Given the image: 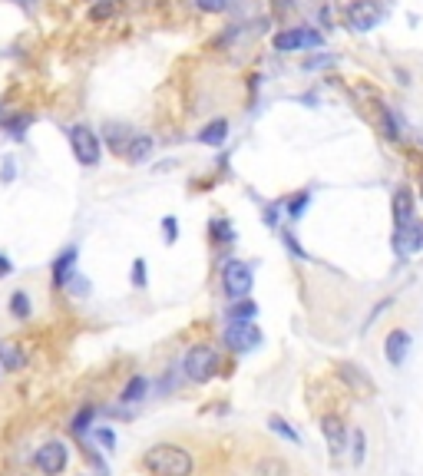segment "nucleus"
<instances>
[{
    "instance_id": "obj_1",
    "label": "nucleus",
    "mask_w": 423,
    "mask_h": 476,
    "mask_svg": "<svg viewBox=\"0 0 423 476\" xmlns=\"http://www.w3.org/2000/svg\"><path fill=\"white\" fill-rule=\"evenodd\" d=\"M143 467L153 476H192V453L179 443H155L145 450Z\"/></svg>"
},
{
    "instance_id": "obj_2",
    "label": "nucleus",
    "mask_w": 423,
    "mask_h": 476,
    "mask_svg": "<svg viewBox=\"0 0 423 476\" xmlns=\"http://www.w3.org/2000/svg\"><path fill=\"white\" fill-rule=\"evenodd\" d=\"M67 139H70V149H73V156H77L79 166H87V169L99 166V156H103L99 133H93L89 126L77 123V126H70V129H67Z\"/></svg>"
},
{
    "instance_id": "obj_3",
    "label": "nucleus",
    "mask_w": 423,
    "mask_h": 476,
    "mask_svg": "<svg viewBox=\"0 0 423 476\" xmlns=\"http://www.w3.org/2000/svg\"><path fill=\"white\" fill-rule=\"evenodd\" d=\"M251 285H255V265L251 261H238V258L225 261V268H221V288H225V295L231 301L235 298H248Z\"/></svg>"
},
{
    "instance_id": "obj_4",
    "label": "nucleus",
    "mask_w": 423,
    "mask_h": 476,
    "mask_svg": "<svg viewBox=\"0 0 423 476\" xmlns=\"http://www.w3.org/2000/svg\"><path fill=\"white\" fill-rule=\"evenodd\" d=\"M324 43V33L314 27H288L271 37V47L278 53H298V50H314Z\"/></svg>"
},
{
    "instance_id": "obj_5",
    "label": "nucleus",
    "mask_w": 423,
    "mask_h": 476,
    "mask_svg": "<svg viewBox=\"0 0 423 476\" xmlns=\"http://www.w3.org/2000/svg\"><path fill=\"white\" fill-rule=\"evenodd\" d=\"M185 377L195 384H202L209 381L211 374H215V367H219V354L211 351L209 344H195V347H189V354H185Z\"/></svg>"
},
{
    "instance_id": "obj_6",
    "label": "nucleus",
    "mask_w": 423,
    "mask_h": 476,
    "mask_svg": "<svg viewBox=\"0 0 423 476\" xmlns=\"http://www.w3.org/2000/svg\"><path fill=\"white\" fill-rule=\"evenodd\" d=\"M261 341H265V334L255 321H229V328H225V344L238 354L255 351Z\"/></svg>"
},
{
    "instance_id": "obj_7",
    "label": "nucleus",
    "mask_w": 423,
    "mask_h": 476,
    "mask_svg": "<svg viewBox=\"0 0 423 476\" xmlns=\"http://www.w3.org/2000/svg\"><path fill=\"white\" fill-rule=\"evenodd\" d=\"M33 460H37V467L43 476H60L70 463V450H67V443H60V440H47V443L37 450Z\"/></svg>"
},
{
    "instance_id": "obj_8",
    "label": "nucleus",
    "mask_w": 423,
    "mask_h": 476,
    "mask_svg": "<svg viewBox=\"0 0 423 476\" xmlns=\"http://www.w3.org/2000/svg\"><path fill=\"white\" fill-rule=\"evenodd\" d=\"M380 20H384V10L377 7V0H354V4L347 7V23H351V30H357V33L374 30Z\"/></svg>"
},
{
    "instance_id": "obj_9",
    "label": "nucleus",
    "mask_w": 423,
    "mask_h": 476,
    "mask_svg": "<svg viewBox=\"0 0 423 476\" xmlns=\"http://www.w3.org/2000/svg\"><path fill=\"white\" fill-rule=\"evenodd\" d=\"M423 248V225L420 222H407V225H394V251L397 255H417Z\"/></svg>"
},
{
    "instance_id": "obj_10",
    "label": "nucleus",
    "mask_w": 423,
    "mask_h": 476,
    "mask_svg": "<svg viewBox=\"0 0 423 476\" xmlns=\"http://www.w3.org/2000/svg\"><path fill=\"white\" fill-rule=\"evenodd\" d=\"M407 354H410V334L404 331V328H394V331L387 334L384 341V357L390 367H400V364L407 361Z\"/></svg>"
},
{
    "instance_id": "obj_11",
    "label": "nucleus",
    "mask_w": 423,
    "mask_h": 476,
    "mask_svg": "<svg viewBox=\"0 0 423 476\" xmlns=\"http://www.w3.org/2000/svg\"><path fill=\"white\" fill-rule=\"evenodd\" d=\"M321 433H324L327 447H331V453H334V457H341V453L347 450V427L337 417H324V420H321Z\"/></svg>"
},
{
    "instance_id": "obj_12",
    "label": "nucleus",
    "mask_w": 423,
    "mask_h": 476,
    "mask_svg": "<svg viewBox=\"0 0 423 476\" xmlns=\"http://www.w3.org/2000/svg\"><path fill=\"white\" fill-rule=\"evenodd\" d=\"M77 258H79V248L77 245H67L53 258V288H63L70 271H77Z\"/></svg>"
},
{
    "instance_id": "obj_13",
    "label": "nucleus",
    "mask_w": 423,
    "mask_h": 476,
    "mask_svg": "<svg viewBox=\"0 0 423 476\" xmlns=\"http://www.w3.org/2000/svg\"><path fill=\"white\" fill-rule=\"evenodd\" d=\"M417 219V205H414V195L407 185H397L394 192V225H407V222Z\"/></svg>"
},
{
    "instance_id": "obj_14",
    "label": "nucleus",
    "mask_w": 423,
    "mask_h": 476,
    "mask_svg": "<svg viewBox=\"0 0 423 476\" xmlns=\"http://www.w3.org/2000/svg\"><path fill=\"white\" fill-rule=\"evenodd\" d=\"M27 367V354H23V347L13 341H0V371H23Z\"/></svg>"
},
{
    "instance_id": "obj_15",
    "label": "nucleus",
    "mask_w": 423,
    "mask_h": 476,
    "mask_svg": "<svg viewBox=\"0 0 423 476\" xmlns=\"http://www.w3.org/2000/svg\"><path fill=\"white\" fill-rule=\"evenodd\" d=\"M103 136H106V146H109V153L123 156L126 143L133 139V129H129V126H123V123H106V126H103Z\"/></svg>"
},
{
    "instance_id": "obj_16",
    "label": "nucleus",
    "mask_w": 423,
    "mask_h": 476,
    "mask_svg": "<svg viewBox=\"0 0 423 476\" xmlns=\"http://www.w3.org/2000/svg\"><path fill=\"white\" fill-rule=\"evenodd\" d=\"M123 156L129 162H145L149 156H153V136H145V133H133V139L126 143Z\"/></svg>"
},
{
    "instance_id": "obj_17",
    "label": "nucleus",
    "mask_w": 423,
    "mask_h": 476,
    "mask_svg": "<svg viewBox=\"0 0 423 476\" xmlns=\"http://www.w3.org/2000/svg\"><path fill=\"white\" fill-rule=\"evenodd\" d=\"M33 126V116L30 113H17V116H7V119H0V129H4V136H10V139H23L27 136V129Z\"/></svg>"
},
{
    "instance_id": "obj_18",
    "label": "nucleus",
    "mask_w": 423,
    "mask_h": 476,
    "mask_svg": "<svg viewBox=\"0 0 423 476\" xmlns=\"http://www.w3.org/2000/svg\"><path fill=\"white\" fill-rule=\"evenodd\" d=\"M202 146H221L225 139H229V123L225 119H211L209 126H202V133L195 136Z\"/></svg>"
},
{
    "instance_id": "obj_19",
    "label": "nucleus",
    "mask_w": 423,
    "mask_h": 476,
    "mask_svg": "<svg viewBox=\"0 0 423 476\" xmlns=\"http://www.w3.org/2000/svg\"><path fill=\"white\" fill-rule=\"evenodd\" d=\"M145 391H149V381H145L143 374H136V377H129V384L123 387L119 400H123V404H139V400L145 397Z\"/></svg>"
},
{
    "instance_id": "obj_20",
    "label": "nucleus",
    "mask_w": 423,
    "mask_h": 476,
    "mask_svg": "<svg viewBox=\"0 0 423 476\" xmlns=\"http://www.w3.org/2000/svg\"><path fill=\"white\" fill-rule=\"evenodd\" d=\"M10 315L17 318V321H30L33 318V305H30L27 291H13L10 295Z\"/></svg>"
},
{
    "instance_id": "obj_21",
    "label": "nucleus",
    "mask_w": 423,
    "mask_h": 476,
    "mask_svg": "<svg viewBox=\"0 0 423 476\" xmlns=\"http://www.w3.org/2000/svg\"><path fill=\"white\" fill-rule=\"evenodd\" d=\"M308 205H311V189H304V192H295V195H291V199L285 202V209H288V212H285V215H288L291 222H298L301 215H304V209H308Z\"/></svg>"
},
{
    "instance_id": "obj_22",
    "label": "nucleus",
    "mask_w": 423,
    "mask_h": 476,
    "mask_svg": "<svg viewBox=\"0 0 423 476\" xmlns=\"http://www.w3.org/2000/svg\"><path fill=\"white\" fill-rule=\"evenodd\" d=\"M255 315H258V305L248 298H235V305L229 308V321H251Z\"/></svg>"
},
{
    "instance_id": "obj_23",
    "label": "nucleus",
    "mask_w": 423,
    "mask_h": 476,
    "mask_svg": "<svg viewBox=\"0 0 423 476\" xmlns=\"http://www.w3.org/2000/svg\"><path fill=\"white\" fill-rule=\"evenodd\" d=\"M255 476H291V467L278 457H265L258 463V470H255Z\"/></svg>"
},
{
    "instance_id": "obj_24",
    "label": "nucleus",
    "mask_w": 423,
    "mask_h": 476,
    "mask_svg": "<svg viewBox=\"0 0 423 476\" xmlns=\"http://www.w3.org/2000/svg\"><path fill=\"white\" fill-rule=\"evenodd\" d=\"M63 288H67L73 298H87L89 291H93V285H89V278H83L79 271H70L67 281H63Z\"/></svg>"
},
{
    "instance_id": "obj_25",
    "label": "nucleus",
    "mask_w": 423,
    "mask_h": 476,
    "mask_svg": "<svg viewBox=\"0 0 423 476\" xmlns=\"http://www.w3.org/2000/svg\"><path fill=\"white\" fill-rule=\"evenodd\" d=\"M268 430H271V433H278V437H285L288 443H301L298 430L291 427V423H285V420H281L278 413H271V417H268Z\"/></svg>"
},
{
    "instance_id": "obj_26",
    "label": "nucleus",
    "mask_w": 423,
    "mask_h": 476,
    "mask_svg": "<svg viewBox=\"0 0 423 476\" xmlns=\"http://www.w3.org/2000/svg\"><path fill=\"white\" fill-rule=\"evenodd\" d=\"M209 232H211L215 238H219V242H225V245L238 238V235H235V229H231V222H229V219H211V222H209Z\"/></svg>"
},
{
    "instance_id": "obj_27",
    "label": "nucleus",
    "mask_w": 423,
    "mask_h": 476,
    "mask_svg": "<svg viewBox=\"0 0 423 476\" xmlns=\"http://www.w3.org/2000/svg\"><path fill=\"white\" fill-rule=\"evenodd\" d=\"M367 457V437H364V430H354L351 433V460H354V467H361Z\"/></svg>"
},
{
    "instance_id": "obj_28",
    "label": "nucleus",
    "mask_w": 423,
    "mask_h": 476,
    "mask_svg": "<svg viewBox=\"0 0 423 476\" xmlns=\"http://www.w3.org/2000/svg\"><path fill=\"white\" fill-rule=\"evenodd\" d=\"M93 417H97V407H83L77 413V417H73V423H70V430H73V433H77V437H83V433H87L89 430V423H93Z\"/></svg>"
},
{
    "instance_id": "obj_29",
    "label": "nucleus",
    "mask_w": 423,
    "mask_h": 476,
    "mask_svg": "<svg viewBox=\"0 0 423 476\" xmlns=\"http://www.w3.org/2000/svg\"><path fill=\"white\" fill-rule=\"evenodd\" d=\"M13 179H17V159L0 156V185H13Z\"/></svg>"
},
{
    "instance_id": "obj_30",
    "label": "nucleus",
    "mask_w": 423,
    "mask_h": 476,
    "mask_svg": "<svg viewBox=\"0 0 423 476\" xmlns=\"http://www.w3.org/2000/svg\"><path fill=\"white\" fill-rule=\"evenodd\" d=\"M129 281H133V288H145V285H149V271H145V258H136V261H133V271H129Z\"/></svg>"
},
{
    "instance_id": "obj_31",
    "label": "nucleus",
    "mask_w": 423,
    "mask_h": 476,
    "mask_svg": "<svg viewBox=\"0 0 423 476\" xmlns=\"http://www.w3.org/2000/svg\"><path fill=\"white\" fill-rule=\"evenodd\" d=\"M380 116H384V136L387 139H404V133H400V119H397L390 109H384Z\"/></svg>"
},
{
    "instance_id": "obj_32",
    "label": "nucleus",
    "mask_w": 423,
    "mask_h": 476,
    "mask_svg": "<svg viewBox=\"0 0 423 476\" xmlns=\"http://www.w3.org/2000/svg\"><path fill=\"white\" fill-rule=\"evenodd\" d=\"M192 4L205 13H225L229 10V0H192Z\"/></svg>"
},
{
    "instance_id": "obj_33",
    "label": "nucleus",
    "mask_w": 423,
    "mask_h": 476,
    "mask_svg": "<svg viewBox=\"0 0 423 476\" xmlns=\"http://www.w3.org/2000/svg\"><path fill=\"white\" fill-rule=\"evenodd\" d=\"M163 235H165V245H175V238H179V222H175V215H165L163 219Z\"/></svg>"
},
{
    "instance_id": "obj_34",
    "label": "nucleus",
    "mask_w": 423,
    "mask_h": 476,
    "mask_svg": "<svg viewBox=\"0 0 423 476\" xmlns=\"http://www.w3.org/2000/svg\"><path fill=\"white\" fill-rule=\"evenodd\" d=\"M93 440H99V443H103L106 450H113V447H116V433H113L109 427H97V430H93Z\"/></svg>"
},
{
    "instance_id": "obj_35",
    "label": "nucleus",
    "mask_w": 423,
    "mask_h": 476,
    "mask_svg": "<svg viewBox=\"0 0 423 476\" xmlns=\"http://www.w3.org/2000/svg\"><path fill=\"white\" fill-rule=\"evenodd\" d=\"M278 209H281V202H275V205H268V209L261 212V219H265V225H271V229L278 225Z\"/></svg>"
},
{
    "instance_id": "obj_36",
    "label": "nucleus",
    "mask_w": 423,
    "mask_h": 476,
    "mask_svg": "<svg viewBox=\"0 0 423 476\" xmlns=\"http://www.w3.org/2000/svg\"><path fill=\"white\" fill-rule=\"evenodd\" d=\"M109 13H113V4H99V7L89 10V20H106Z\"/></svg>"
},
{
    "instance_id": "obj_37",
    "label": "nucleus",
    "mask_w": 423,
    "mask_h": 476,
    "mask_svg": "<svg viewBox=\"0 0 423 476\" xmlns=\"http://www.w3.org/2000/svg\"><path fill=\"white\" fill-rule=\"evenodd\" d=\"M285 248H288V251H295L298 258H308V255H304V248L298 245V238H295V235H285Z\"/></svg>"
},
{
    "instance_id": "obj_38",
    "label": "nucleus",
    "mask_w": 423,
    "mask_h": 476,
    "mask_svg": "<svg viewBox=\"0 0 423 476\" xmlns=\"http://www.w3.org/2000/svg\"><path fill=\"white\" fill-rule=\"evenodd\" d=\"M10 271H13V261H10V258H4V255H0V278H7Z\"/></svg>"
},
{
    "instance_id": "obj_39",
    "label": "nucleus",
    "mask_w": 423,
    "mask_h": 476,
    "mask_svg": "<svg viewBox=\"0 0 423 476\" xmlns=\"http://www.w3.org/2000/svg\"><path fill=\"white\" fill-rule=\"evenodd\" d=\"M0 119H4V103H0Z\"/></svg>"
}]
</instances>
